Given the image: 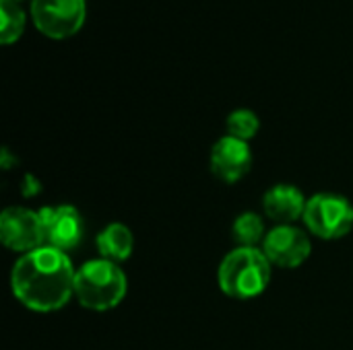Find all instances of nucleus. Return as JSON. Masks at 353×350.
<instances>
[{
	"mask_svg": "<svg viewBox=\"0 0 353 350\" xmlns=\"http://www.w3.org/2000/svg\"><path fill=\"white\" fill-rule=\"evenodd\" d=\"M77 270L66 252L43 245L23 254L10 270L14 299L27 309L50 314L64 307L74 297Z\"/></svg>",
	"mask_w": 353,
	"mask_h": 350,
	"instance_id": "f257e3e1",
	"label": "nucleus"
},
{
	"mask_svg": "<svg viewBox=\"0 0 353 350\" xmlns=\"http://www.w3.org/2000/svg\"><path fill=\"white\" fill-rule=\"evenodd\" d=\"M271 268L273 264L261 248H236L221 260L217 281L228 297L248 301L267 291Z\"/></svg>",
	"mask_w": 353,
	"mask_h": 350,
	"instance_id": "f03ea898",
	"label": "nucleus"
},
{
	"mask_svg": "<svg viewBox=\"0 0 353 350\" xmlns=\"http://www.w3.org/2000/svg\"><path fill=\"white\" fill-rule=\"evenodd\" d=\"M74 297L91 311H110L126 297V274L110 260H89L77 270Z\"/></svg>",
	"mask_w": 353,
	"mask_h": 350,
	"instance_id": "7ed1b4c3",
	"label": "nucleus"
},
{
	"mask_svg": "<svg viewBox=\"0 0 353 350\" xmlns=\"http://www.w3.org/2000/svg\"><path fill=\"white\" fill-rule=\"evenodd\" d=\"M304 223L306 229L319 239H341L353 229V204L339 194H316L306 202Z\"/></svg>",
	"mask_w": 353,
	"mask_h": 350,
	"instance_id": "20e7f679",
	"label": "nucleus"
},
{
	"mask_svg": "<svg viewBox=\"0 0 353 350\" xmlns=\"http://www.w3.org/2000/svg\"><path fill=\"white\" fill-rule=\"evenodd\" d=\"M0 241L17 254H29L46 245V231L39 210L25 206H8L0 215Z\"/></svg>",
	"mask_w": 353,
	"mask_h": 350,
	"instance_id": "39448f33",
	"label": "nucleus"
},
{
	"mask_svg": "<svg viewBox=\"0 0 353 350\" xmlns=\"http://www.w3.org/2000/svg\"><path fill=\"white\" fill-rule=\"evenodd\" d=\"M31 17L43 35L64 39L83 27L85 0H31Z\"/></svg>",
	"mask_w": 353,
	"mask_h": 350,
	"instance_id": "423d86ee",
	"label": "nucleus"
},
{
	"mask_svg": "<svg viewBox=\"0 0 353 350\" xmlns=\"http://www.w3.org/2000/svg\"><path fill=\"white\" fill-rule=\"evenodd\" d=\"M261 250L265 252V256L269 258L273 266L292 270V268L302 266L310 258L312 243H310L308 233L302 231L300 227L277 225L267 233Z\"/></svg>",
	"mask_w": 353,
	"mask_h": 350,
	"instance_id": "0eeeda50",
	"label": "nucleus"
},
{
	"mask_svg": "<svg viewBox=\"0 0 353 350\" xmlns=\"http://www.w3.org/2000/svg\"><path fill=\"white\" fill-rule=\"evenodd\" d=\"M39 217L46 231V245L56 248L60 252H70L81 245L85 235V221L74 206H43L39 210Z\"/></svg>",
	"mask_w": 353,
	"mask_h": 350,
	"instance_id": "6e6552de",
	"label": "nucleus"
},
{
	"mask_svg": "<svg viewBox=\"0 0 353 350\" xmlns=\"http://www.w3.org/2000/svg\"><path fill=\"white\" fill-rule=\"evenodd\" d=\"M209 165L217 179L225 184H236L242 177H246L252 167L250 144L246 140L225 134L213 144L209 155Z\"/></svg>",
	"mask_w": 353,
	"mask_h": 350,
	"instance_id": "1a4fd4ad",
	"label": "nucleus"
},
{
	"mask_svg": "<svg viewBox=\"0 0 353 350\" xmlns=\"http://www.w3.org/2000/svg\"><path fill=\"white\" fill-rule=\"evenodd\" d=\"M306 198L302 190L292 184H277L269 188L263 196L265 215L277 225H294L298 219H304Z\"/></svg>",
	"mask_w": 353,
	"mask_h": 350,
	"instance_id": "9d476101",
	"label": "nucleus"
},
{
	"mask_svg": "<svg viewBox=\"0 0 353 350\" xmlns=\"http://www.w3.org/2000/svg\"><path fill=\"white\" fill-rule=\"evenodd\" d=\"M97 252L103 260H110L114 264L126 262L132 256L134 250V235L132 231L122 223L108 225L95 239Z\"/></svg>",
	"mask_w": 353,
	"mask_h": 350,
	"instance_id": "9b49d317",
	"label": "nucleus"
},
{
	"mask_svg": "<svg viewBox=\"0 0 353 350\" xmlns=\"http://www.w3.org/2000/svg\"><path fill=\"white\" fill-rule=\"evenodd\" d=\"M232 237L238 248H256L265 241V221L256 212H242L232 225Z\"/></svg>",
	"mask_w": 353,
	"mask_h": 350,
	"instance_id": "f8f14e48",
	"label": "nucleus"
},
{
	"mask_svg": "<svg viewBox=\"0 0 353 350\" xmlns=\"http://www.w3.org/2000/svg\"><path fill=\"white\" fill-rule=\"evenodd\" d=\"M25 29V14L14 0H0V41L2 45L14 43Z\"/></svg>",
	"mask_w": 353,
	"mask_h": 350,
	"instance_id": "ddd939ff",
	"label": "nucleus"
},
{
	"mask_svg": "<svg viewBox=\"0 0 353 350\" xmlns=\"http://www.w3.org/2000/svg\"><path fill=\"white\" fill-rule=\"evenodd\" d=\"M225 128H228V134L234 136V138H240V140H252L261 128V122H259V116L252 111V109H236L228 116V122H225Z\"/></svg>",
	"mask_w": 353,
	"mask_h": 350,
	"instance_id": "4468645a",
	"label": "nucleus"
},
{
	"mask_svg": "<svg viewBox=\"0 0 353 350\" xmlns=\"http://www.w3.org/2000/svg\"><path fill=\"white\" fill-rule=\"evenodd\" d=\"M39 192V184L33 175H25V184H23V194L25 196H31V194H37Z\"/></svg>",
	"mask_w": 353,
	"mask_h": 350,
	"instance_id": "2eb2a0df",
	"label": "nucleus"
},
{
	"mask_svg": "<svg viewBox=\"0 0 353 350\" xmlns=\"http://www.w3.org/2000/svg\"><path fill=\"white\" fill-rule=\"evenodd\" d=\"M14 2H19V0H14Z\"/></svg>",
	"mask_w": 353,
	"mask_h": 350,
	"instance_id": "dca6fc26",
	"label": "nucleus"
}]
</instances>
